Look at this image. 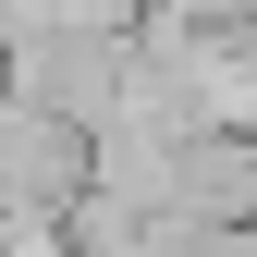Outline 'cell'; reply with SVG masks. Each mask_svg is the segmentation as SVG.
Returning <instances> with one entry per match:
<instances>
[{
  "label": "cell",
  "mask_w": 257,
  "mask_h": 257,
  "mask_svg": "<svg viewBox=\"0 0 257 257\" xmlns=\"http://www.w3.org/2000/svg\"><path fill=\"white\" fill-rule=\"evenodd\" d=\"M86 196H98V135L0 86V233H25V220H74Z\"/></svg>",
  "instance_id": "6da1fadb"
}]
</instances>
